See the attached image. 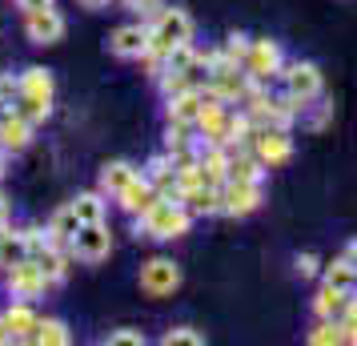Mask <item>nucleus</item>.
<instances>
[{"mask_svg": "<svg viewBox=\"0 0 357 346\" xmlns=\"http://www.w3.org/2000/svg\"><path fill=\"white\" fill-rule=\"evenodd\" d=\"M189 33H193V20L185 17L181 8H161V13H157V24L149 29V52L145 57L149 61H165L177 45L189 41Z\"/></svg>", "mask_w": 357, "mask_h": 346, "instance_id": "1", "label": "nucleus"}, {"mask_svg": "<svg viewBox=\"0 0 357 346\" xmlns=\"http://www.w3.org/2000/svg\"><path fill=\"white\" fill-rule=\"evenodd\" d=\"M141 226H145V233H153V238H181V233L189 230V214L181 210V201L157 198L145 214H141Z\"/></svg>", "mask_w": 357, "mask_h": 346, "instance_id": "2", "label": "nucleus"}, {"mask_svg": "<svg viewBox=\"0 0 357 346\" xmlns=\"http://www.w3.org/2000/svg\"><path fill=\"white\" fill-rule=\"evenodd\" d=\"M109 250H113V233L105 230V222H81V230L73 238V254L84 262H100L109 258Z\"/></svg>", "mask_w": 357, "mask_h": 346, "instance_id": "3", "label": "nucleus"}, {"mask_svg": "<svg viewBox=\"0 0 357 346\" xmlns=\"http://www.w3.org/2000/svg\"><path fill=\"white\" fill-rule=\"evenodd\" d=\"M249 145H253V157L261 165H281V161H289V153H293L285 129H253Z\"/></svg>", "mask_w": 357, "mask_h": 346, "instance_id": "4", "label": "nucleus"}, {"mask_svg": "<svg viewBox=\"0 0 357 346\" xmlns=\"http://www.w3.org/2000/svg\"><path fill=\"white\" fill-rule=\"evenodd\" d=\"M45 286H49V278L40 274V266H36L33 258L8 266V290H13V298H24V302H29V298H40Z\"/></svg>", "mask_w": 357, "mask_h": 346, "instance_id": "5", "label": "nucleus"}, {"mask_svg": "<svg viewBox=\"0 0 357 346\" xmlns=\"http://www.w3.org/2000/svg\"><path fill=\"white\" fill-rule=\"evenodd\" d=\"M181 286V270L169 258H153V262L141 270V290L153 298H165V294H173Z\"/></svg>", "mask_w": 357, "mask_h": 346, "instance_id": "6", "label": "nucleus"}, {"mask_svg": "<svg viewBox=\"0 0 357 346\" xmlns=\"http://www.w3.org/2000/svg\"><path fill=\"white\" fill-rule=\"evenodd\" d=\"M24 33H29V41H36V45H56L61 36H65V17L56 13V8H33L29 13V20H24Z\"/></svg>", "mask_w": 357, "mask_h": 346, "instance_id": "7", "label": "nucleus"}, {"mask_svg": "<svg viewBox=\"0 0 357 346\" xmlns=\"http://www.w3.org/2000/svg\"><path fill=\"white\" fill-rule=\"evenodd\" d=\"M261 201V182H237V178H229L221 185V210L225 214H249V210H257Z\"/></svg>", "mask_w": 357, "mask_h": 346, "instance_id": "8", "label": "nucleus"}, {"mask_svg": "<svg viewBox=\"0 0 357 346\" xmlns=\"http://www.w3.org/2000/svg\"><path fill=\"white\" fill-rule=\"evenodd\" d=\"M277 65H281V49H277L273 41H253V45H249V52H245V73H249L253 81L273 77Z\"/></svg>", "mask_w": 357, "mask_h": 346, "instance_id": "9", "label": "nucleus"}, {"mask_svg": "<svg viewBox=\"0 0 357 346\" xmlns=\"http://www.w3.org/2000/svg\"><path fill=\"white\" fill-rule=\"evenodd\" d=\"M285 89H289V97L297 101V105L309 101V97H317V93H321V73H317V65H309V61L301 65V61H297V65L285 73Z\"/></svg>", "mask_w": 357, "mask_h": 346, "instance_id": "10", "label": "nucleus"}, {"mask_svg": "<svg viewBox=\"0 0 357 346\" xmlns=\"http://www.w3.org/2000/svg\"><path fill=\"white\" fill-rule=\"evenodd\" d=\"M205 109V93L201 89H185L177 97H169V121L173 125H193L197 117Z\"/></svg>", "mask_w": 357, "mask_h": 346, "instance_id": "11", "label": "nucleus"}, {"mask_svg": "<svg viewBox=\"0 0 357 346\" xmlns=\"http://www.w3.org/2000/svg\"><path fill=\"white\" fill-rule=\"evenodd\" d=\"M109 49H113L116 57H145L149 52V29H141V24L116 29L113 41H109Z\"/></svg>", "mask_w": 357, "mask_h": 346, "instance_id": "12", "label": "nucleus"}, {"mask_svg": "<svg viewBox=\"0 0 357 346\" xmlns=\"http://www.w3.org/2000/svg\"><path fill=\"white\" fill-rule=\"evenodd\" d=\"M116 198H121V206H125L129 214H145L149 206L157 201V189H153V182H149V178H132V182L116 194Z\"/></svg>", "mask_w": 357, "mask_h": 346, "instance_id": "13", "label": "nucleus"}, {"mask_svg": "<svg viewBox=\"0 0 357 346\" xmlns=\"http://www.w3.org/2000/svg\"><path fill=\"white\" fill-rule=\"evenodd\" d=\"M29 137H33V125L20 113L0 117V149H13V153H17V149L29 145Z\"/></svg>", "mask_w": 357, "mask_h": 346, "instance_id": "14", "label": "nucleus"}, {"mask_svg": "<svg viewBox=\"0 0 357 346\" xmlns=\"http://www.w3.org/2000/svg\"><path fill=\"white\" fill-rule=\"evenodd\" d=\"M77 230H81V217H77L73 206H65V210H56L52 222H49V242H52V246H73Z\"/></svg>", "mask_w": 357, "mask_h": 346, "instance_id": "15", "label": "nucleus"}, {"mask_svg": "<svg viewBox=\"0 0 357 346\" xmlns=\"http://www.w3.org/2000/svg\"><path fill=\"white\" fill-rule=\"evenodd\" d=\"M132 178H137V169H132L129 161H109L100 169V189H105V194H121Z\"/></svg>", "mask_w": 357, "mask_h": 346, "instance_id": "16", "label": "nucleus"}, {"mask_svg": "<svg viewBox=\"0 0 357 346\" xmlns=\"http://www.w3.org/2000/svg\"><path fill=\"white\" fill-rule=\"evenodd\" d=\"M20 97H33V101H52V77L45 69H29L20 77Z\"/></svg>", "mask_w": 357, "mask_h": 346, "instance_id": "17", "label": "nucleus"}, {"mask_svg": "<svg viewBox=\"0 0 357 346\" xmlns=\"http://www.w3.org/2000/svg\"><path fill=\"white\" fill-rule=\"evenodd\" d=\"M317 314H321L325 322H341V314H345V306H349V298H345V290H333V286H325L321 294H317Z\"/></svg>", "mask_w": 357, "mask_h": 346, "instance_id": "18", "label": "nucleus"}, {"mask_svg": "<svg viewBox=\"0 0 357 346\" xmlns=\"http://www.w3.org/2000/svg\"><path fill=\"white\" fill-rule=\"evenodd\" d=\"M4 318V326H8V334H13V343L17 338H29L33 334V326H36V314L20 302V306H8V314H0Z\"/></svg>", "mask_w": 357, "mask_h": 346, "instance_id": "19", "label": "nucleus"}, {"mask_svg": "<svg viewBox=\"0 0 357 346\" xmlns=\"http://www.w3.org/2000/svg\"><path fill=\"white\" fill-rule=\"evenodd\" d=\"M33 262L40 266V274H45L49 282H61V278H65V270H68L65 254H61V250L52 246V242H49L45 250H40V254H33Z\"/></svg>", "mask_w": 357, "mask_h": 346, "instance_id": "20", "label": "nucleus"}, {"mask_svg": "<svg viewBox=\"0 0 357 346\" xmlns=\"http://www.w3.org/2000/svg\"><path fill=\"white\" fill-rule=\"evenodd\" d=\"M325 286H333V290H354L357 286V266L349 262V258H341V262H333L329 270H325Z\"/></svg>", "mask_w": 357, "mask_h": 346, "instance_id": "21", "label": "nucleus"}, {"mask_svg": "<svg viewBox=\"0 0 357 346\" xmlns=\"http://www.w3.org/2000/svg\"><path fill=\"white\" fill-rule=\"evenodd\" d=\"M29 343H49V346H65L68 343V330H65V322H56V318H45V322H36L33 326V334H29Z\"/></svg>", "mask_w": 357, "mask_h": 346, "instance_id": "22", "label": "nucleus"}, {"mask_svg": "<svg viewBox=\"0 0 357 346\" xmlns=\"http://www.w3.org/2000/svg\"><path fill=\"white\" fill-rule=\"evenodd\" d=\"M29 258V246H24V233H4L0 238V270H8V266H17Z\"/></svg>", "mask_w": 357, "mask_h": 346, "instance_id": "23", "label": "nucleus"}, {"mask_svg": "<svg viewBox=\"0 0 357 346\" xmlns=\"http://www.w3.org/2000/svg\"><path fill=\"white\" fill-rule=\"evenodd\" d=\"M73 210H77L81 222H105V201H100V194H81V198L73 201Z\"/></svg>", "mask_w": 357, "mask_h": 346, "instance_id": "24", "label": "nucleus"}, {"mask_svg": "<svg viewBox=\"0 0 357 346\" xmlns=\"http://www.w3.org/2000/svg\"><path fill=\"white\" fill-rule=\"evenodd\" d=\"M309 343L313 346H329V343H345V334H341V322H321V326L309 334Z\"/></svg>", "mask_w": 357, "mask_h": 346, "instance_id": "25", "label": "nucleus"}, {"mask_svg": "<svg viewBox=\"0 0 357 346\" xmlns=\"http://www.w3.org/2000/svg\"><path fill=\"white\" fill-rule=\"evenodd\" d=\"M173 343H181V346H201V343H205V334H197L193 326H177V330H169V334H165V346H173Z\"/></svg>", "mask_w": 357, "mask_h": 346, "instance_id": "26", "label": "nucleus"}, {"mask_svg": "<svg viewBox=\"0 0 357 346\" xmlns=\"http://www.w3.org/2000/svg\"><path fill=\"white\" fill-rule=\"evenodd\" d=\"M105 343L109 346H145V334L141 330H113Z\"/></svg>", "mask_w": 357, "mask_h": 346, "instance_id": "27", "label": "nucleus"}, {"mask_svg": "<svg viewBox=\"0 0 357 346\" xmlns=\"http://www.w3.org/2000/svg\"><path fill=\"white\" fill-rule=\"evenodd\" d=\"M17 97H20V77L0 73V101H4V105H17Z\"/></svg>", "mask_w": 357, "mask_h": 346, "instance_id": "28", "label": "nucleus"}, {"mask_svg": "<svg viewBox=\"0 0 357 346\" xmlns=\"http://www.w3.org/2000/svg\"><path fill=\"white\" fill-rule=\"evenodd\" d=\"M245 52H249L245 36H229V45H225V61L229 65H245Z\"/></svg>", "mask_w": 357, "mask_h": 346, "instance_id": "29", "label": "nucleus"}, {"mask_svg": "<svg viewBox=\"0 0 357 346\" xmlns=\"http://www.w3.org/2000/svg\"><path fill=\"white\" fill-rule=\"evenodd\" d=\"M129 8L141 17H153V13H161V0H129Z\"/></svg>", "mask_w": 357, "mask_h": 346, "instance_id": "30", "label": "nucleus"}, {"mask_svg": "<svg viewBox=\"0 0 357 346\" xmlns=\"http://www.w3.org/2000/svg\"><path fill=\"white\" fill-rule=\"evenodd\" d=\"M297 274H301V278L317 274V258H313V254H301V258H297Z\"/></svg>", "mask_w": 357, "mask_h": 346, "instance_id": "31", "label": "nucleus"}, {"mask_svg": "<svg viewBox=\"0 0 357 346\" xmlns=\"http://www.w3.org/2000/svg\"><path fill=\"white\" fill-rule=\"evenodd\" d=\"M52 0H20V8H24V13H33V8H49Z\"/></svg>", "mask_w": 357, "mask_h": 346, "instance_id": "32", "label": "nucleus"}, {"mask_svg": "<svg viewBox=\"0 0 357 346\" xmlns=\"http://www.w3.org/2000/svg\"><path fill=\"white\" fill-rule=\"evenodd\" d=\"M4 343H13V334H8V326H4V318H0V346Z\"/></svg>", "mask_w": 357, "mask_h": 346, "instance_id": "33", "label": "nucleus"}, {"mask_svg": "<svg viewBox=\"0 0 357 346\" xmlns=\"http://www.w3.org/2000/svg\"><path fill=\"white\" fill-rule=\"evenodd\" d=\"M84 8H105V4H109V0H81Z\"/></svg>", "mask_w": 357, "mask_h": 346, "instance_id": "34", "label": "nucleus"}, {"mask_svg": "<svg viewBox=\"0 0 357 346\" xmlns=\"http://www.w3.org/2000/svg\"><path fill=\"white\" fill-rule=\"evenodd\" d=\"M345 258H349V262L357 266V242H354V246H349V254H345Z\"/></svg>", "mask_w": 357, "mask_h": 346, "instance_id": "35", "label": "nucleus"}, {"mask_svg": "<svg viewBox=\"0 0 357 346\" xmlns=\"http://www.w3.org/2000/svg\"><path fill=\"white\" fill-rule=\"evenodd\" d=\"M4 217H8V206H4V194H0V222H4Z\"/></svg>", "mask_w": 357, "mask_h": 346, "instance_id": "36", "label": "nucleus"}, {"mask_svg": "<svg viewBox=\"0 0 357 346\" xmlns=\"http://www.w3.org/2000/svg\"><path fill=\"white\" fill-rule=\"evenodd\" d=\"M13 113V105H4V101H0V117H8Z\"/></svg>", "mask_w": 357, "mask_h": 346, "instance_id": "37", "label": "nucleus"}]
</instances>
